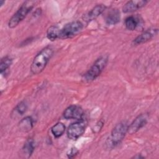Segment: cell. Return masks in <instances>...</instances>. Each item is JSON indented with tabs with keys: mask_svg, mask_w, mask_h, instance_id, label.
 Returning a JSON list of instances; mask_svg holds the SVG:
<instances>
[{
	"mask_svg": "<svg viewBox=\"0 0 159 159\" xmlns=\"http://www.w3.org/2000/svg\"><path fill=\"white\" fill-rule=\"evenodd\" d=\"M53 53V50L50 47L42 49L34 58L31 65V72L34 75L40 73L45 68L49 60Z\"/></svg>",
	"mask_w": 159,
	"mask_h": 159,
	"instance_id": "6da1fadb",
	"label": "cell"
},
{
	"mask_svg": "<svg viewBox=\"0 0 159 159\" xmlns=\"http://www.w3.org/2000/svg\"><path fill=\"white\" fill-rule=\"evenodd\" d=\"M107 62V57L102 56L99 58L88 71L83 75V80L84 81L90 82L95 80L99 76L103 69L105 68Z\"/></svg>",
	"mask_w": 159,
	"mask_h": 159,
	"instance_id": "7a4b0ae2",
	"label": "cell"
},
{
	"mask_svg": "<svg viewBox=\"0 0 159 159\" xmlns=\"http://www.w3.org/2000/svg\"><path fill=\"white\" fill-rule=\"evenodd\" d=\"M34 5L33 1H25L9 19L8 23L9 27L14 28L16 27L32 9Z\"/></svg>",
	"mask_w": 159,
	"mask_h": 159,
	"instance_id": "3957f363",
	"label": "cell"
},
{
	"mask_svg": "<svg viewBox=\"0 0 159 159\" xmlns=\"http://www.w3.org/2000/svg\"><path fill=\"white\" fill-rule=\"evenodd\" d=\"M128 126L127 122L122 121L114 127L111 132L109 139L108 140L110 146L115 147L120 143L127 132Z\"/></svg>",
	"mask_w": 159,
	"mask_h": 159,
	"instance_id": "277c9868",
	"label": "cell"
},
{
	"mask_svg": "<svg viewBox=\"0 0 159 159\" xmlns=\"http://www.w3.org/2000/svg\"><path fill=\"white\" fill-rule=\"evenodd\" d=\"M83 29V24L80 21H74L66 24L60 31V39H68L76 35Z\"/></svg>",
	"mask_w": 159,
	"mask_h": 159,
	"instance_id": "5b68a950",
	"label": "cell"
},
{
	"mask_svg": "<svg viewBox=\"0 0 159 159\" xmlns=\"http://www.w3.org/2000/svg\"><path fill=\"white\" fill-rule=\"evenodd\" d=\"M86 122L83 120H80L69 125L67 129L68 137L71 140H76L81 137L85 131Z\"/></svg>",
	"mask_w": 159,
	"mask_h": 159,
	"instance_id": "8992f818",
	"label": "cell"
},
{
	"mask_svg": "<svg viewBox=\"0 0 159 159\" xmlns=\"http://www.w3.org/2000/svg\"><path fill=\"white\" fill-rule=\"evenodd\" d=\"M83 111L82 108L76 105H71L68 107L63 112V117L66 119L83 120Z\"/></svg>",
	"mask_w": 159,
	"mask_h": 159,
	"instance_id": "52a82bcc",
	"label": "cell"
},
{
	"mask_svg": "<svg viewBox=\"0 0 159 159\" xmlns=\"http://www.w3.org/2000/svg\"><path fill=\"white\" fill-rule=\"evenodd\" d=\"M147 122V116L146 114H140L138 116L134 121L128 126L127 132L133 134L142 128Z\"/></svg>",
	"mask_w": 159,
	"mask_h": 159,
	"instance_id": "ba28073f",
	"label": "cell"
},
{
	"mask_svg": "<svg viewBox=\"0 0 159 159\" xmlns=\"http://www.w3.org/2000/svg\"><path fill=\"white\" fill-rule=\"evenodd\" d=\"M147 3V1H128L122 7V11L125 13L132 12L142 8Z\"/></svg>",
	"mask_w": 159,
	"mask_h": 159,
	"instance_id": "9c48e42d",
	"label": "cell"
},
{
	"mask_svg": "<svg viewBox=\"0 0 159 159\" xmlns=\"http://www.w3.org/2000/svg\"><path fill=\"white\" fill-rule=\"evenodd\" d=\"M106 6L104 4H98L94 7L89 12L84 16L83 19L85 21L89 22L97 18L106 9Z\"/></svg>",
	"mask_w": 159,
	"mask_h": 159,
	"instance_id": "30bf717a",
	"label": "cell"
},
{
	"mask_svg": "<svg viewBox=\"0 0 159 159\" xmlns=\"http://www.w3.org/2000/svg\"><path fill=\"white\" fill-rule=\"evenodd\" d=\"M157 29H153V30H148L137 36L132 42L133 44L135 45H140L143 43L148 40H150L153 35L157 33Z\"/></svg>",
	"mask_w": 159,
	"mask_h": 159,
	"instance_id": "8fae6325",
	"label": "cell"
},
{
	"mask_svg": "<svg viewBox=\"0 0 159 159\" xmlns=\"http://www.w3.org/2000/svg\"><path fill=\"white\" fill-rule=\"evenodd\" d=\"M120 12L116 9H112L107 13L106 22L108 25H115L120 21Z\"/></svg>",
	"mask_w": 159,
	"mask_h": 159,
	"instance_id": "7c38bea8",
	"label": "cell"
},
{
	"mask_svg": "<svg viewBox=\"0 0 159 159\" xmlns=\"http://www.w3.org/2000/svg\"><path fill=\"white\" fill-rule=\"evenodd\" d=\"M34 121L33 119L31 117L27 116L22 119L19 124V129L24 132H27L30 131L32 127H33V124Z\"/></svg>",
	"mask_w": 159,
	"mask_h": 159,
	"instance_id": "4fadbf2b",
	"label": "cell"
},
{
	"mask_svg": "<svg viewBox=\"0 0 159 159\" xmlns=\"http://www.w3.org/2000/svg\"><path fill=\"white\" fill-rule=\"evenodd\" d=\"M34 148V142L32 139H29L24 145L22 148V153L26 158H29L33 153Z\"/></svg>",
	"mask_w": 159,
	"mask_h": 159,
	"instance_id": "5bb4252c",
	"label": "cell"
},
{
	"mask_svg": "<svg viewBox=\"0 0 159 159\" xmlns=\"http://www.w3.org/2000/svg\"><path fill=\"white\" fill-rule=\"evenodd\" d=\"M60 29L57 26L52 25L47 31V37L50 40L54 41L58 38H60Z\"/></svg>",
	"mask_w": 159,
	"mask_h": 159,
	"instance_id": "9a60e30c",
	"label": "cell"
},
{
	"mask_svg": "<svg viewBox=\"0 0 159 159\" xmlns=\"http://www.w3.org/2000/svg\"><path fill=\"white\" fill-rule=\"evenodd\" d=\"M27 105L25 101H22L19 103L16 107L14 108L12 115H14L15 117L22 116L27 111Z\"/></svg>",
	"mask_w": 159,
	"mask_h": 159,
	"instance_id": "2e32d148",
	"label": "cell"
},
{
	"mask_svg": "<svg viewBox=\"0 0 159 159\" xmlns=\"http://www.w3.org/2000/svg\"><path fill=\"white\" fill-rule=\"evenodd\" d=\"M65 130V126L61 122L57 123L51 129L52 134L57 138L61 136L63 134Z\"/></svg>",
	"mask_w": 159,
	"mask_h": 159,
	"instance_id": "e0dca14e",
	"label": "cell"
},
{
	"mask_svg": "<svg viewBox=\"0 0 159 159\" xmlns=\"http://www.w3.org/2000/svg\"><path fill=\"white\" fill-rule=\"evenodd\" d=\"M138 22L136 19L133 16H129L125 20V25L126 28L129 30H134L136 29Z\"/></svg>",
	"mask_w": 159,
	"mask_h": 159,
	"instance_id": "ac0fdd59",
	"label": "cell"
},
{
	"mask_svg": "<svg viewBox=\"0 0 159 159\" xmlns=\"http://www.w3.org/2000/svg\"><path fill=\"white\" fill-rule=\"evenodd\" d=\"M12 62V58L9 57H4L3 58H2L1 60V63H0L1 73H2L3 71H6L7 68H9V66L11 65Z\"/></svg>",
	"mask_w": 159,
	"mask_h": 159,
	"instance_id": "d6986e66",
	"label": "cell"
},
{
	"mask_svg": "<svg viewBox=\"0 0 159 159\" xmlns=\"http://www.w3.org/2000/svg\"><path fill=\"white\" fill-rule=\"evenodd\" d=\"M78 152V150L76 148L73 147V148H71V150H70L69 153H68V158H73V157H74L76 155Z\"/></svg>",
	"mask_w": 159,
	"mask_h": 159,
	"instance_id": "ffe728a7",
	"label": "cell"
},
{
	"mask_svg": "<svg viewBox=\"0 0 159 159\" xmlns=\"http://www.w3.org/2000/svg\"><path fill=\"white\" fill-rule=\"evenodd\" d=\"M134 158H143V157H142V156H140V155H139L138 154L137 155H136V156L134 157Z\"/></svg>",
	"mask_w": 159,
	"mask_h": 159,
	"instance_id": "44dd1931",
	"label": "cell"
},
{
	"mask_svg": "<svg viewBox=\"0 0 159 159\" xmlns=\"http://www.w3.org/2000/svg\"><path fill=\"white\" fill-rule=\"evenodd\" d=\"M4 2V1H0V5H1V6H2V4H3Z\"/></svg>",
	"mask_w": 159,
	"mask_h": 159,
	"instance_id": "7402d4cb",
	"label": "cell"
}]
</instances>
